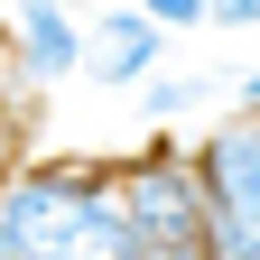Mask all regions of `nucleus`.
I'll use <instances>...</instances> for the list:
<instances>
[{
    "instance_id": "nucleus-7",
    "label": "nucleus",
    "mask_w": 260,
    "mask_h": 260,
    "mask_svg": "<svg viewBox=\"0 0 260 260\" xmlns=\"http://www.w3.org/2000/svg\"><path fill=\"white\" fill-rule=\"evenodd\" d=\"M205 28H260V0H205Z\"/></svg>"
},
{
    "instance_id": "nucleus-8",
    "label": "nucleus",
    "mask_w": 260,
    "mask_h": 260,
    "mask_svg": "<svg viewBox=\"0 0 260 260\" xmlns=\"http://www.w3.org/2000/svg\"><path fill=\"white\" fill-rule=\"evenodd\" d=\"M233 103H251V112H260V65H251V75H233Z\"/></svg>"
},
{
    "instance_id": "nucleus-5",
    "label": "nucleus",
    "mask_w": 260,
    "mask_h": 260,
    "mask_svg": "<svg viewBox=\"0 0 260 260\" xmlns=\"http://www.w3.org/2000/svg\"><path fill=\"white\" fill-rule=\"evenodd\" d=\"M130 93H140V121H149V130H177L186 112L214 103V75H140Z\"/></svg>"
},
{
    "instance_id": "nucleus-9",
    "label": "nucleus",
    "mask_w": 260,
    "mask_h": 260,
    "mask_svg": "<svg viewBox=\"0 0 260 260\" xmlns=\"http://www.w3.org/2000/svg\"><path fill=\"white\" fill-rule=\"evenodd\" d=\"M10 158H19V130H10V121H0V177H10Z\"/></svg>"
},
{
    "instance_id": "nucleus-6",
    "label": "nucleus",
    "mask_w": 260,
    "mask_h": 260,
    "mask_svg": "<svg viewBox=\"0 0 260 260\" xmlns=\"http://www.w3.org/2000/svg\"><path fill=\"white\" fill-rule=\"evenodd\" d=\"M158 28H205V0H140Z\"/></svg>"
},
{
    "instance_id": "nucleus-3",
    "label": "nucleus",
    "mask_w": 260,
    "mask_h": 260,
    "mask_svg": "<svg viewBox=\"0 0 260 260\" xmlns=\"http://www.w3.org/2000/svg\"><path fill=\"white\" fill-rule=\"evenodd\" d=\"M168 38H177V28H158L140 0H121V10H103V19L84 28V75H93V84H112V93H130L140 75H158Z\"/></svg>"
},
{
    "instance_id": "nucleus-4",
    "label": "nucleus",
    "mask_w": 260,
    "mask_h": 260,
    "mask_svg": "<svg viewBox=\"0 0 260 260\" xmlns=\"http://www.w3.org/2000/svg\"><path fill=\"white\" fill-rule=\"evenodd\" d=\"M10 47H19V65L38 84L84 75V19L65 10V0H19V10H10Z\"/></svg>"
},
{
    "instance_id": "nucleus-1",
    "label": "nucleus",
    "mask_w": 260,
    "mask_h": 260,
    "mask_svg": "<svg viewBox=\"0 0 260 260\" xmlns=\"http://www.w3.org/2000/svg\"><path fill=\"white\" fill-rule=\"evenodd\" d=\"M195 186H205V251L214 260H260V112H223L205 140H186Z\"/></svg>"
},
{
    "instance_id": "nucleus-2",
    "label": "nucleus",
    "mask_w": 260,
    "mask_h": 260,
    "mask_svg": "<svg viewBox=\"0 0 260 260\" xmlns=\"http://www.w3.org/2000/svg\"><path fill=\"white\" fill-rule=\"evenodd\" d=\"M103 186V158H10L0 177V260H65V233Z\"/></svg>"
}]
</instances>
